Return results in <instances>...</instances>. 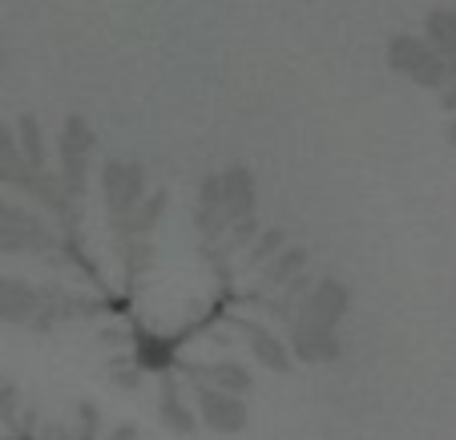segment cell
I'll return each instance as SVG.
<instances>
[{
	"label": "cell",
	"instance_id": "obj_1",
	"mask_svg": "<svg viewBox=\"0 0 456 440\" xmlns=\"http://www.w3.org/2000/svg\"><path fill=\"white\" fill-rule=\"evenodd\" d=\"M387 69L400 73V77H408L412 86L432 89V94H436V89L448 81L452 65H448V61L440 57L436 49H432L428 37H420V33H396L392 41H387Z\"/></svg>",
	"mask_w": 456,
	"mask_h": 440
},
{
	"label": "cell",
	"instance_id": "obj_2",
	"mask_svg": "<svg viewBox=\"0 0 456 440\" xmlns=\"http://www.w3.org/2000/svg\"><path fill=\"white\" fill-rule=\"evenodd\" d=\"M94 126H89L81 113H69L65 126H61V142H57V154H61V191L65 199L77 202L86 199L89 191V162H94Z\"/></svg>",
	"mask_w": 456,
	"mask_h": 440
},
{
	"label": "cell",
	"instance_id": "obj_3",
	"mask_svg": "<svg viewBox=\"0 0 456 440\" xmlns=\"http://www.w3.org/2000/svg\"><path fill=\"white\" fill-rule=\"evenodd\" d=\"M102 199H105V210H110L113 223H126V218L138 210V202L146 199V170H142V162H121V158L105 162L102 166Z\"/></svg>",
	"mask_w": 456,
	"mask_h": 440
},
{
	"label": "cell",
	"instance_id": "obj_4",
	"mask_svg": "<svg viewBox=\"0 0 456 440\" xmlns=\"http://www.w3.org/2000/svg\"><path fill=\"white\" fill-rule=\"evenodd\" d=\"M194 412H199V420L210 432H223V436H234V432L247 428V404H242V396L215 388V384H199L194 388Z\"/></svg>",
	"mask_w": 456,
	"mask_h": 440
},
{
	"label": "cell",
	"instance_id": "obj_5",
	"mask_svg": "<svg viewBox=\"0 0 456 440\" xmlns=\"http://www.w3.org/2000/svg\"><path fill=\"white\" fill-rule=\"evenodd\" d=\"M53 242L49 226L25 207H9L0 218V255H37Z\"/></svg>",
	"mask_w": 456,
	"mask_h": 440
},
{
	"label": "cell",
	"instance_id": "obj_6",
	"mask_svg": "<svg viewBox=\"0 0 456 440\" xmlns=\"http://www.w3.org/2000/svg\"><path fill=\"white\" fill-rule=\"evenodd\" d=\"M352 307V291H347L339 279H319L307 295H303V307H299V320L311 323H323V328H339V320L347 315Z\"/></svg>",
	"mask_w": 456,
	"mask_h": 440
},
{
	"label": "cell",
	"instance_id": "obj_7",
	"mask_svg": "<svg viewBox=\"0 0 456 440\" xmlns=\"http://www.w3.org/2000/svg\"><path fill=\"white\" fill-rule=\"evenodd\" d=\"M287 344H291L295 360H303V363H336L344 355L336 328H323V323H311V320H295Z\"/></svg>",
	"mask_w": 456,
	"mask_h": 440
},
{
	"label": "cell",
	"instance_id": "obj_8",
	"mask_svg": "<svg viewBox=\"0 0 456 440\" xmlns=\"http://www.w3.org/2000/svg\"><path fill=\"white\" fill-rule=\"evenodd\" d=\"M218 186H223L226 226L239 223V218H250V215H255L258 191H255V174H250L247 166H226V170L218 174Z\"/></svg>",
	"mask_w": 456,
	"mask_h": 440
},
{
	"label": "cell",
	"instance_id": "obj_9",
	"mask_svg": "<svg viewBox=\"0 0 456 440\" xmlns=\"http://www.w3.org/2000/svg\"><path fill=\"white\" fill-rule=\"evenodd\" d=\"M41 311V291L28 287L25 279L0 275V323H37Z\"/></svg>",
	"mask_w": 456,
	"mask_h": 440
},
{
	"label": "cell",
	"instance_id": "obj_10",
	"mask_svg": "<svg viewBox=\"0 0 456 440\" xmlns=\"http://www.w3.org/2000/svg\"><path fill=\"white\" fill-rule=\"evenodd\" d=\"M194 223H199V231L207 234L210 242L226 231V210H223V186H218V174L202 178L199 202H194Z\"/></svg>",
	"mask_w": 456,
	"mask_h": 440
},
{
	"label": "cell",
	"instance_id": "obj_11",
	"mask_svg": "<svg viewBox=\"0 0 456 440\" xmlns=\"http://www.w3.org/2000/svg\"><path fill=\"white\" fill-rule=\"evenodd\" d=\"M247 347H250V355H255L258 363L267 371H287L291 368V344L287 339H279L275 331H267V328H258V323H247Z\"/></svg>",
	"mask_w": 456,
	"mask_h": 440
},
{
	"label": "cell",
	"instance_id": "obj_12",
	"mask_svg": "<svg viewBox=\"0 0 456 440\" xmlns=\"http://www.w3.org/2000/svg\"><path fill=\"white\" fill-rule=\"evenodd\" d=\"M158 416H162V424H166L170 432H178V436H190V432L199 428V412H194V404H186V400H182L178 380H162Z\"/></svg>",
	"mask_w": 456,
	"mask_h": 440
},
{
	"label": "cell",
	"instance_id": "obj_13",
	"mask_svg": "<svg viewBox=\"0 0 456 440\" xmlns=\"http://www.w3.org/2000/svg\"><path fill=\"white\" fill-rule=\"evenodd\" d=\"M424 37L456 73V9H432L424 17Z\"/></svg>",
	"mask_w": 456,
	"mask_h": 440
},
{
	"label": "cell",
	"instance_id": "obj_14",
	"mask_svg": "<svg viewBox=\"0 0 456 440\" xmlns=\"http://www.w3.org/2000/svg\"><path fill=\"white\" fill-rule=\"evenodd\" d=\"M190 371H194V376L202 371V384H215V388L234 392V396L250 392V384H255V376H250L239 360H215V363H207V368H190Z\"/></svg>",
	"mask_w": 456,
	"mask_h": 440
},
{
	"label": "cell",
	"instance_id": "obj_15",
	"mask_svg": "<svg viewBox=\"0 0 456 440\" xmlns=\"http://www.w3.org/2000/svg\"><path fill=\"white\" fill-rule=\"evenodd\" d=\"M17 146H20V154H25V162L33 166V170H45L49 166V150H45V134H41V121L33 118V113H20V121H17Z\"/></svg>",
	"mask_w": 456,
	"mask_h": 440
},
{
	"label": "cell",
	"instance_id": "obj_16",
	"mask_svg": "<svg viewBox=\"0 0 456 440\" xmlns=\"http://www.w3.org/2000/svg\"><path fill=\"white\" fill-rule=\"evenodd\" d=\"M166 207H170V194L166 191H154V194H146V199L138 202V210L126 218V223H118V226H126L129 234H150L158 223H162V215H166Z\"/></svg>",
	"mask_w": 456,
	"mask_h": 440
},
{
	"label": "cell",
	"instance_id": "obj_17",
	"mask_svg": "<svg viewBox=\"0 0 456 440\" xmlns=\"http://www.w3.org/2000/svg\"><path fill=\"white\" fill-rule=\"evenodd\" d=\"M303 263H307V250H303V247H283L279 255H271L263 267H267V279H271V283H275V287H287V283H295V279H299Z\"/></svg>",
	"mask_w": 456,
	"mask_h": 440
},
{
	"label": "cell",
	"instance_id": "obj_18",
	"mask_svg": "<svg viewBox=\"0 0 456 440\" xmlns=\"http://www.w3.org/2000/svg\"><path fill=\"white\" fill-rule=\"evenodd\" d=\"M283 247H287V234L279 231V226H271V231L255 234V242H250V250H247V263L250 267H263V263H267L271 255H279Z\"/></svg>",
	"mask_w": 456,
	"mask_h": 440
},
{
	"label": "cell",
	"instance_id": "obj_19",
	"mask_svg": "<svg viewBox=\"0 0 456 440\" xmlns=\"http://www.w3.org/2000/svg\"><path fill=\"white\" fill-rule=\"evenodd\" d=\"M226 231H231V250H242V247H250V242H255L258 218H255V215H250V218H239V223H231Z\"/></svg>",
	"mask_w": 456,
	"mask_h": 440
},
{
	"label": "cell",
	"instance_id": "obj_20",
	"mask_svg": "<svg viewBox=\"0 0 456 440\" xmlns=\"http://www.w3.org/2000/svg\"><path fill=\"white\" fill-rule=\"evenodd\" d=\"M113 384H118V388H138L142 384V363L138 360H118L113 363Z\"/></svg>",
	"mask_w": 456,
	"mask_h": 440
},
{
	"label": "cell",
	"instance_id": "obj_21",
	"mask_svg": "<svg viewBox=\"0 0 456 440\" xmlns=\"http://www.w3.org/2000/svg\"><path fill=\"white\" fill-rule=\"evenodd\" d=\"M17 412V388L0 380V416H12Z\"/></svg>",
	"mask_w": 456,
	"mask_h": 440
},
{
	"label": "cell",
	"instance_id": "obj_22",
	"mask_svg": "<svg viewBox=\"0 0 456 440\" xmlns=\"http://www.w3.org/2000/svg\"><path fill=\"white\" fill-rule=\"evenodd\" d=\"M436 94H440V105L456 113V73H448V81H444V86L436 89Z\"/></svg>",
	"mask_w": 456,
	"mask_h": 440
},
{
	"label": "cell",
	"instance_id": "obj_23",
	"mask_svg": "<svg viewBox=\"0 0 456 440\" xmlns=\"http://www.w3.org/2000/svg\"><path fill=\"white\" fill-rule=\"evenodd\" d=\"M110 440H138V428H134V424H118V428L110 432Z\"/></svg>",
	"mask_w": 456,
	"mask_h": 440
},
{
	"label": "cell",
	"instance_id": "obj_24",
	"mask_svg": "<svg viewBox=\"0 0 456 440\" xmlns=\"http://www.w3.org/2000/svg\"><path fill=\"white\" fill-rule=\"evenodd\" d=\"M444 138H448V146H452V150H456V118H452V121H448V130H444Z\"/></svg>",
	"mask_w": 456,
	"mask_h": 440
},
{
	"label": "cell",
	"instance_id": "obj_25",
	"mask_svg": "<svg viewBox=\"0 0 456 440\" xmlns=\"http://www.w3.org/2000/svg\"><path fill=\"white\" fill-rule=\"evenodd\" d=\"M12 207V202H4V199H0V218H4V210H9Z\"/></svg>",
	"mask_w": 456,
	"mask_h": 440
},
{
	"label": "cell",
	"instance_id": "obj_26",
	"mask_svg": "<svg viewBox=\"0 0 456 440\" xmlns=\"http://www.w3.org/2000/svg\"><path fill=\"white\" fill-rule=\"evenodd\" d=\"M0 65H4V57H0Z\"/></svg>",
	"mask_w": 456,
	"mask_h": 440
}]
</instances>
